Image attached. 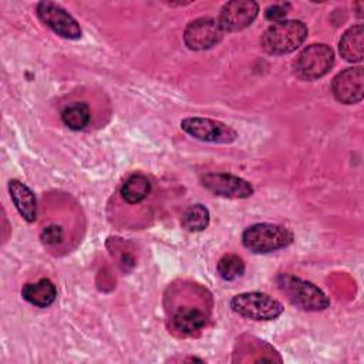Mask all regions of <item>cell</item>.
Returning a JSON list of instances; mask_svg holds the SVG:
<instances>
[{"label":"cell","instance_id":"cell-1","mask_svg":"<svg viewBox=\"0 0 364 364\" xmlns=\"http://www.w3.org/2000/svg\"><path fill=\"white\" fill-rule=\"evenodd\" d=\"M307 37V27L300 20H282L266 28L260 38L262 48L272 55L296 51Z\"/></svg>","mask_w":364,"mask_h":364},{"label":"cell","instance_id":"cell-2","mask_svg":"<svg viewBox=\"0 0 364 364\" xmlns=\"http://www.w3.org/2000/svg\"><path fill=\"white\" fill-rule=\"evenodd\" d=\"M277 284L290 303L301 310L321 311L330 306L328 296L311 282L283 273L277 277Z\"/></svg>","mask_w":364,"mask_h":364},{"label":"cell","instance_id":"cell-3","mask_svg":"<svg viewBox=\"0 0 364 364\" xmlns=\"http://www.w3.org/2000/svg\"><path fill=\"white\" fill-rule=\"evenodd\" d=\"M293 242V233L274 223H256L242 233V243L253 253H270L287 247Z\"/></svg>","mask_w":364,"mask_h":364},{"label":"cell","instance_id":"cell-4","mask_svg":"<svg viewBox=\"0 0 364 364\" xmlns=\"http://www.w3.org/2000/svg\"><path fill=\"white\" fill-rule=\"evenodd\" d=\"M230 307L239 316L263 321L277 318L284 310L279 300L260 291H246L233 296Z\"/></svg>","mask_w":364,"mask_h":364},{"label":"cell","instance_id":"cell-5","mask_svg":"<svg viewBox=\"0 0 364 364\" xmlns=\"http://www.w3.org/2000/svg\"><path fill=\"white\" fill-rule=\"evenodd\" d=\"M334 64V51L327 44H310L300 51L294 70L301 80L313 81L326 75Z\"/></svg>","mask_w":364,"mask_h":364},{"label":"cell","instance_id":"cell-6","mask_svg":"<svg viewBox=\"0 0 364 364\" xmlns=\"http://www.w3.org/2000/svg\"><path fill=\"white\" fill-rule=\"evenodd\" d=\"M181 128L191 136L213 144H230L237 138V132L216 119L202 118V117H189L181 121Z\"/></svg>","mask_w":364,"mask_h":364},{"label":"cell","instance_id":"cell-7","mask_svg":"<svg viewBox=\"0 0 364 364\" xmlns=\"http://www.w3.org/2000/svg\"><path fill=\"white\" fill-rule=\"evenodd\" d=\"M37 16L47 27L63 38L77 40L81 37V27L77 20L57 3L40 1L37 4Z\"/></svg>","mask_w":364,"mask_h":364},{"label":"cell","instance_id":"cell-8","mask_svg":"<svg viewBox=\"0 0 364 364\" xmlns=\"http://www.w3.org/2000/svg\"><path fill=\"white\" fill-rule=\"evenodd\" d=\"M223 33L216 18L199 17L186 26L183 41L189 50L202 51L219 44L223 38Z\"/></svg>","mask_w":364,"mask_h":364},{"label":"cell","instance_id":"cell-9","mask_svg":"<svg viewBox=\"0 0 364 364\" xmlns=\"http://www.w3.org/2000/svg\"><path fill=\"white\" fill-rule=\"evenodd\" d=\"M202 185L213 195L229 199H243L253 195V186L246 179L225 172L205 173Z\"/></svg>","mask_w":364,"mask_h":364},{"label":"cell","instance_id":"cell-10","mask_svg":"<svg viewBox=\"0 0 364 364\" xmlns=\"http://www.w3.org/2000/svg\"><path fill=\"white\" fill-rule=\"evenodd\" d=\"M259 13V4L252 0H233L223 4L219 14V24L223 31H240L249 27Z\"/></svg>","mask_w":364,"mask_h":364},{"label":"cell","instance_id":"cell-11","mask_svg":"<svg viewBox=\"0 0 364 364\" xmlns=\"http://www.w3.org/2000/svg\"><path fill=\"white\" fill-rule=\"evenodd\" d=\"M334 98L343 104H355L364 95V70L361 65L346 68L331 82Z\"/></svg>","mask_w":364,"mask_h":364},{"label":"cell","instance_id":"cell-12","mask_svg":"<svg viewBox=\"0 0 364 364\" xmlns=\"http://www.w3.org/2000/svg\"><path fill=\"white\" fill-rule=\"evenodd\" d=\"M9 192L20 216L27 222H34L37 218V200L33 191L23 182L11 179L9 182Z\"/></svg>","mask_w":364,"mask_h":364},{"label":"cell","instance_id":"cell-13","mask_svg":"<svg viewBox=\"0 0 364 364\" xmlns=\"http://www.w3.org/2000/svg\"><path fill=\"white\" fill-rule=\"evenodd\" d=\"M206 320V314L202 310L192 306H183L175 311L172 326L176 331L185 336H192L205 327Z\"/></svg>","mask_w":364,"mask_h":364},{"label":"cell","instance_id":"cell-14","mask_svg":"<svg viewBox=\"0 0 364 364\" xmlns=\"http://www.w3.org/2000/svg\"><path fill=\"white\" fill-rule=\"evenodd\" d=\"M21 296L26 301L36 307H48L57 297V289L48 279H40L34 283H26L21 289Z\"/></svg>","mask_w":364,"mask_h":364},{"label":"cell","instance_id":"cell-15","mask_svg":"<svg viewBox=\"0 0 364 364\" xmlns=\"http://www.w3.org/2000/svg\"><path fill=\"white\" fill-rule=\"evenodd\" d=\"M338 51L346 61L358 63L364 55V28L361 24L350 27L340 38Z\"/></svg>","mask_w":364,"mask_h":364},{"label":"cell","instance_id":"cell-16","mask_svg":"<svg viewBox=\"0 0 364 364\" xmlns=\"http://www.w3.org/2000/svg\"><path fill=\"white\" fill-rule=\"evenodd\" d=\"M151 192V182L145 175L134 173L125 179L121 188V196L127 203H139Z\"/></svg>","mask_w":364,"mask_h":364},{"label":"cell","instance_id":"cell-17","mask_svg":"<svg viewBox=\"0 0 364 364\" xmlns=\"http://www.w3.org/2000/svg\"><path fill=\"white\" fill-rule=\"evenodd\" d=\"M61 119L65 127L73 131H80L85 128L91 119L90 107L85 102H74L65 107L61 112Z\"/></svg>","mask_w":364,"mask_h":364},{"label":"cell","instance_id":"cell-18","mask_svg":"<svg viewBox=\"0 0 364 364\" xmlns=\"http://www.w3.org/2000/svg\"><path fill=\"white\" fill-rule=\"evenodd\" d=\"M210 215L206 206L200 203L191 205L183 213H182V228L186 229L188 232H200L205 230L209 225Z\"/></svg>","mask_w":364,"mask_h":364},{"label":"cell","instance_id":"cell-19","mask_svg":"<svg viewBox=\"0 0 364 364\" xmlns=\"http://www.w3.org/2000/svg\"><path fill=\"white\" fill-rule=\"evenodd\" d=\"M216 269H218V274L223 280L232 282V280H236L240 276H243L246 266H245V262L240 256L229 253V255H225L219 259Z\"/></svg>","mask_w":364,"mask_h":364},{"label":"cell","instance_id":"cell-20","mask_svg":"<svg viewBox=\"0 0 364 364\" xmlns=\"http://www.w3.org/2000/svg\"><path fill=\"white\" fill-rule=\"evenodd\" d=\"M64 230L60 225H48L41 230V242L47 246H55L63 240Z\"/></svg>","mask_w":364,"mask_h":364},{"label":"cell","instance_id":"cell-21","mask_svg":"<svg viewBox=\"0 0 364 364\" xmlns=\"http://www.w3.org/2000/svg\"><path fill=\"white\" fill-rule=\"evenodd\" d=\"M290 4L286 3V4H273L270 7H267L266 10V18L273 21V23H277V21H282L284 20L286 14H287V10H289Z\"/></svg>","mask_w":364,"mask_h":364}]
</instances>
